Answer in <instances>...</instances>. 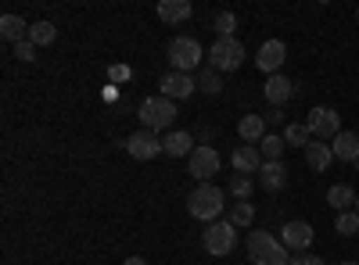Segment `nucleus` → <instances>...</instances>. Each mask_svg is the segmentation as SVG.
<instances>
[{
	"instance_id": "obj_1",
	"label": "nucleus",
	"mask_w": 359,
	"mask_h": 265,
	"mask_svg": "<svg viewBox=\"0 0 359 265\" xmlns=\"http://www.w3.org/2000/svg\"><path fill=\"white\" fill-rule=\"evenodd\" d=\"M248 258H252V265H287L291 262L287 248L266 229H255L248 237Z\"/></svg>"
},
{
	"instance_id": "obj_2",
	"label": "nucleus",
	"mask_w": 359,
	"mask_h": 265,
	"mask_svg": "<svg viewBox=\"0 0 359 265\" xmlns=\"http://www.w3.org/2000/svg\"><path fill=\"white\" fill-rule=\"evenodd\" d=\"M187 212L201 222H216L223 215V190L212 187V183H201L194 187V194L187 197Z\"/></svg>"
},
{
	"instance_id": "obj_3",
	"label": "nucleus",
	"mask_w": 359,
	"mask_h": 265,
	"mask_svg": "<svg viewBox=\"0 0 359 265\" xmlns=\"http://www.w3.org/2000/svg\"><path fill=\"white\" fill-rule=\"evenodd\" d=\"M172 119H176V104H172L169 97L158 94V97L140 101V126H144L147 133H162V129H169Z\"/></svg>"
},
{
	"instance_id": "obj_4",
	"label": "nucleus",
	"mask_w": 359,
	"mask_h": 265,
	"mask_svg": "<svg viewBox=\"0 0 359 265\" xmlns=\"http://www.w3.org/2000/svg\"><path fill=\"white\" fill-rule=\"evenodd\" d=\"M241 62H245V43L233 36H219L212 50H208V65L216 72H233V69H241Z\"/></svg>"
},
{
	"instance_id": "obj_5",
	"label": "nucleus",
	"mask_w": 359,
	"mask_h": 265,
	"mask_svg": "<svg viewBox=\"0 0 359 265\" xmlns=\"http://www.w3.org/2000/svg\"><path fill=\"white\" fill-rule=\"evenodd\" d=\"M198 62H201V43L194 40V36H172L169 40V65H172V72H194L198 69Z\"/></svg>"
},
{
	"instance_id": "obj_6",
	"label": "nucleus",
	"mask_w": 359,
	"mask_h": 265,
	"mask_svg": "<svg viewBox=\"0 0 359 265\" xmlns=\"http://www.w3.org/2000/svg\"><path fill=\"white\" fill-rule=\"evenodd\" d=\"M201 244L212 258H223L237 248V226L233 222H208V229L201 233Z\"/></svg>"
},
{
	"instance_id": "obj_7",
	"label": "nucleus",
	"mask_w": 359,
	"mask_h": 265,
	"mask_svg": "<svg viewBox=\"0 0 359 265\" xmlns=\"http://www.w3.org/2000/svg\"><path fill=\"white\" fill-rule=\"evenodd\" d=\"M306 126H309V133H313V136H320V140H334V136L341 133V115H338L334 108L320 104V108H313V111H309Z\"/></svg>"
},
{
	"instance_id": "obj_8",
	"label": "nucleus",
	"mask_w": 359,
	"mask_h": 265,
	"mask_svg": "<svg viewBox=\"0 0 359 265\" xmlns=\"http://www.w3.org/2000/svg\"><path fill=\"white\" fill-rule=\"evenodd\" d=\"M216 172H219V151H216V147H208V143L194 147V151H191V176H194V180L208 183Z\"/></svg>"
},
{
	"instance_id": "obj_9",
	"label": "nucleus",
	"mask_w": 359,
	"mask_h": 265,
	"mask_svg": "<svg viewBox=\"0 0 359 265\" xmlns=\"http://www.w3.org/2000/svg\"><path fill=\"white\" fill-rule=\"evenodd\" d=\"M126 151H130L137 162H151V158L162 155V140H158V133L140 129V133H133V136L126 140Z\"/></svg>"
},
{
	"instance_id": "obj_10",
	"label": "nucleus",
	"mask_w": 359,
	"mask_h": 265,
	"mask_svg": "<svg viewBox=\"0 0 359 265\" xmlns=\"http://www.w3.org/2000/svg\"><path fill=\"white\" fill-rule=\"evenodd\" d=\"M158 90H162V97H169V101H184V97L194 94V76H187V72H165V76L158 79Z\"/></svg>"
},
{
	"instance_id": "obj_11",
	"label": "nucleus",
	"mask_w": 359,
	"mask_h": 265,
	"mask_svg": "<svg viewBox=\"0 0 359 265\" xmlns=\"http://www.w3.org/2000/svg\"><path fill=\"white\" fill-rule=\"evenodd\" d=\"M313 226L309 222H302V219H294V222H287L284 229H280V241H284V248L287 251H309V244H313Z\"/></svg>"
},
{
	"instance_id": "obj_12",
	"label": "nucleus",
	"mask_w": 359,
	"mask_h": 265,
	"mask_svg": "<svg viewBox=\"0 0 359 265\" xmlns=\"http://www.w3.org/2000/svg\"><path fill=\"white\" fill-rule=\"evenodd\" d=\"M284 57H287L284 40H266V43L259 47V54H255V65H259L262 72H269V76H277L280 65H284Z\"/></svg>"
},
{
	"instance_id": "obj_13",
	"label": "nucleus",
	"mask_w": 359,
	"mask_h": 265,
	"mask_svg": "<svg viewBox=\"0 0 359 265\" xmlns=\"http://www.w3.org/2000/svg\"><path fill=\"white\" fill-rule=\"evenodd\" d=\"M230 165H233L237 172H245V176H252V172L259 176V169H262V151H259L255 143H241V147L230 155Z\"/></svg>"
},
{
	"instance_id": "obj_14",
	"label": "nucleus",
	"mask_w": 359,
	"mask_h": 265,
	"mask_svg": "<svg viewBox=\"0 0 359 265\" xmlns=\"http://www.w3.org/2000/svg\"><path fill=\"white\" fill-rule=\"evenodd\" d=\"M262 94H266V101L273 104V108H284L287 101H291V94H294V83L287 79V76H269L266 79V86H262Z\"/></svg>"
},
{
	"instance_id": "obj_15",
	"label": "nucleus",
	"mask_w": 359,
	"mask_h": 265,
	"mask_svg": "<svg viewBox=\"0 0 359 265\" xmlns=\"http://www.w3.org/2000/svg\"><path fill=\"white\" fill-rule=\"evenodd\" d=\"M331 151H334V158L338 162H359V133H352V129H341L334 140H331Z\"/></svg>"
},
{
	"instance_id": "obj_16",
	"label": "nucleus",
	"mask_w": 359,
	"mask_h": 265,
	"mask_svg": "<svg viewBox=\"0 0 359 265\" xmlns=\"http://www.w3.org/2000/svg\"><path fill=\"white\" fill-rule=\"evenodd\" d=\"M284 183H287L284 162H262V169H259V187L269 190V194H277V190H284Z\"/></svg>"
},
{
	"instance_id": "obj_17",
	"label": "nucleus",
	"mask_w": 359,
	"mask_h": 265,
	"mask_svg": "<svg viewBox=\"0 0 359 265\" xmlns=\"http://www.w3.org/2000/svg\"><path fill=\"white\" fill-rule=\"evenodd\" d=\"M162 151L169 155V158H191V151H194V136L191 133H184V129H172V133H165V140H162Z\"/></svg>"
},
{
	"instance_id": "obj_18",
	"label": "nucleus",
	"mask_w": 359,
	"mask_h": 265,
	"mask_svg": "<svg viewBox=\"0 0 359 265\" xmlns=\"http://www.w3.org/2000/svg\"><path fill=\"white\" fill-rule=\"evenodd\" d=\"M306 162H309L313 172H327V169H331V162H334L331 143H309L306 147Z\"/></svg>"
},
{
	"instance_id": "obj_19",
	"label": "nucleus",
	"mask_w": 359,
	"mask_h": 265,
	"mask_svg": "<svg viewBox=\"0 0 359 265\" xmlns=\"http://www.w3.org/2000/svg\"><path fill=\"white\" fill-rule=\"evenodd\" d=\"M158 18H162L165 25L187 22V18H191V4H187V0H162V4H158Z\"/></svg>"
},
{
	"instance_id": "obj_20",
	"label": "nucleus",
	"mask_w": 359,
	"mask_h": 265,
	"mask_svg": "<svg viewBox=\"0 0 359 265\" xmlns=\"http://www.w3.org/2000/svg\"><path fill=\"white\" fill-rule=\"evenodd\" d=\"M237 133H241V140H245V143H259V140L266 136V119L252 111V115H245V119L237 122Z\"/></svg>"
},
{
	"instance_id": "obj_21",
	"label": "nucleus",
	"mask_w": 359,
	"mask_h": 265,
	"mask_svg": "<svg viewBox=\"0 0 359 265\" xmlns=\"http://www.w3.org/2000/svg\"><path fill=\"white\" fill-rule=\"evenodd\" d=\"M0 36H4L8 43H22V40H29V25L18 15H4L0 18Z\"/></svg>"
},
{
	"instance_id": "obj_22",
	"label": "nucleus",
	"mask_w": 359,
	"mask_h": 265,
	"mask_svg": "<svg viewBox=\"0 0 359 265\" xmlns=\"http://www.w3.org/2000/svg\"><path fill=\"white\" fill-rule=\"evenodd\" d=\"M327 204H331L334 212H348V204H355V190L348 183H334L327 190Z\"/></svg>"
},
{
	"instance_id": "obj_23",
	"label": "nucleus",
	"mask_w": 359,
	"mask_h": 265,
	"mask_svg": "<svg viewBox=\"0 0 359 265\" xmlns=\"http://www.w3.org/2000/svg\"><path fill=\"white\" fill-rule=\"evenodd\" d=\"M284 136H277V133H266L262 140H259V151H262V162H280V155H284Z\"/></svg>"
},
{
	"instance_id": "obj_24",
	"label": "nucleus",
	"mask_w": 359,
	"mask_h": 265,
	"mask_svg": "<svg viewBox=\"0 0 359 265\" xmlns=\"http://www.w3.org/2000/svg\"><path fill=\"white\" fill-rule=\"evenodd\" d=\"M252 219H255V204H252V201H233L226 222H233L237 229H245V226H252Z\"/></svg>"
},
{
	"instance_id": "obj_25",
	"label": "nucleus",
	"mask_w": 359,
	"mask_h": 265,
	"mask_svg": "<svg viewBox=\"0 0 359 265\" xmlns=\"http://www.w3.org/2000/svg\"><path fill=\"white\" fill-rule=\"evenodd\" d=\"M309 126L306 122H291L287 129H284V143H291V147H302V151H306V147H309Z\"/></svg>"
},
{
	"instance_id": "obj_26",
	"label": "nucleus",
	"mask_w": 359,
	"mask_h": 265,
	"mask_svg": "<svg viewBox=\"0 0 359 265\" xmlns=\"http://www.w3.org/2000/svg\"><path fill=\"white\" fill-rule=\"evenodd\" d=\"M54 36H57V29H54L50 22H33V25H29V40H33L36 47L54 43Z\"/></svg>"
},
{
	"instance_id": "obj_27",
	"label": "nucleus",
	"mask_w": 359,
	"mask_h": 265,
	"mask_svg": "<svg viewBox=\"0 0 359 265\" xmlns=\"http://www.w3.org/2000/svg\"><path fill=\"white\" fill-rule=\"evenodd\" d=\"M230 194H233L237 201H252V176L233 172V180H230Z\"/></svg>"
},
{
	"instance_id": "obj_28",
	"label": "nucleus",
	"mask_w": 359,
	"mask_h": 265,
	"mask_svg": "<svg viewBox=\"0 0 359 265\" xmlns=\"http://www.w3.org/2000/svg\"><path fill=\"white\" fill-rule=\"evenodd\" d=\"M334 229L341 233V237H352V233H359V212H338Z\"/></svg>"
},
{
	"instance_id": "obj_29",
	"label": "nucleus",
	"mask_w": 359,
	"mask_h": 265,
	"mask_svg": "<svg viewBox=\"0 0 359 265\" xmlns=\"http://www.w3.org/2000/svg\"><path fill=\"white\" fill-rule=\"evenodd\" d=\"M212 25H216V33H219V36H233V29H237V18H233V11H219Z\"/></svg>"
},
{
	"instance_id": "obj_30",
	"label": "nucleus",
	"mask_w": 359,
	"mask_h": 265,
	"mask_svg": "<svg viewBox=\"0 0 359 265\" xmlns=\"http://www.w3.org/2000/svg\"><path fill=\"white\" fill-rule=\"evenodd\" d=\"M198 86H201L205 94H219V90H223V86H219V72H216V69H208V72L198 79Z\"/></svg>"
},
{
	"instance_id": "obj_31",
	"label": "nucleus",
	"mask_w": 359,
	"mask_h": 265,
	"mask_svg": "<svg viewBox=\"0 0 359 265\" xmlns=\"http://www.w3.org/2000/svg\"><path fill=\"white\" fill-rule=\"evenodd\" d=\"M15 57H18V62H36V43L33 40L15 43Z\"/></svg>"
},
{
	"instance_id": "obj_32",
	"label": "nucleus",
	"mask_w": 359,
	"mask_h": 265,
	"mask_svg": "<svg viewBox=\"0 0 359 265\" xmlns=\"http://www.w3.org/2000/svg\"><path fill=\"white\" fill-rule=\"evenodd\" d=\"M133 72H130V65H108V79L111 83H126Z\"/></svg>"
},
{
	"instance_id": "obj_33",
	"label": "nucleus",
	"mask_w": 359,
	"mask_h": 265,
	"mask_svg": "<svg viewBox=\"0 0 359 265\" xmlns=\"http://www.w3.org/2000/svg\"><path fill=\"white\" fill-rule=\"evenodd\" d=\"M306 265H327V262H323V258H313V255H309V258H306Z\"/></svg>"
},
{
	"instance_id": "obj_34",
	"label": "nucleus",
	"mask_w": 359,
	"mask_h": 265,
	"mask_svg": "<svg viewBox=\"0 0 359 265\" xmlns=\"http://www.w3.org/2000/svg\"><path fill=\"white\" fill-rule=\"evenodd\" d=\"M123 265H147V262H144V258H126Z\"/></svg>"
},
{
	"instance_id": "obj_35",
	"label": "nucleus",
	"mask_w": 359,
	"mask_h": 265,
	"mask_svg": "<svg viewBox=\"0 0 359 265\" xmlns=\"http://www.w3.org/2000/svg\"><path fill=\"white\" fill-rule=\"evenodd\" d=\"M355 212H359V194H355Z\"/></svg>"
},
{
	"instance_id": "obj_36",
	"label": "nucleus",
	"mask_w": 359,
	"mask_h": 265,
	"mask_svg": "<svg viewBox=\"0 0 359 265\" xmlns=\"http://www.w3.org/2000/svg\"><path fill=\"white\" fill-rule=\"evenodd\" d=\"M341 265H359V262H341Z\"/></svg>"
},
{
	"instance_id": "obj_37",
	"label": "nucleus",
	"mask_w": 359,
	"mask_h": 265,
	"mask_svg": "<svg viewBox=\"0 0 359 265\" xmlns=\"http://www.w3.org/2000/svg\"><path fill=\"white\" fill-rule=\"evenodd\" d=\"M355 15H359V11H355Z\"/></svg>"
}]
</instances>
